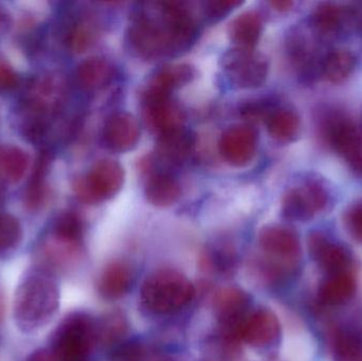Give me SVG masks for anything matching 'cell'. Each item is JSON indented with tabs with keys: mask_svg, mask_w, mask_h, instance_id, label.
<instances>
[{
	"mask_svg": "<svg viewBox=\"0 0 362 361\" xmlns=\"http://www.w3.org/2000/svg\"><path fill=\"white\" fill-rule=\"evenodd\" d=\"M155 8H140L127 31L134 55L144 61H159L187 52L197 40V19L185 2L163 1Z\"/></svg>",
	"mask_w": 362,
	"mask_h": 361,
	"instance_id": "1",
	"label": "cell"
},
{
	"mask_svg": "<svg viewBox=\"0 0 362 361\" xmlns=\"http://www.w3.org/2000/svg\"><path fill=\"white\" fill-rule=\"evenodd\" d=\"M59 307V290L49 269L40 267L21 278L13 302L17 328L25 334L38 332L50 324Z\"/></svg>",
	"mask_w": 362,
	"mask_h": 361,
	"instance_id": "2",
	"label": "cell"
},
{
	"mask_svg": "<svg viewBox=\"0 0 362 361\" xmlns=\"http://www.w3.org/2000/svg\"><path fill=\"white\" fill-rule=\"evenodd\" d=\"M262 256L255 264L257 277L270 285L288 281L301 262V243L295 230L283 225L261 229L257 237Z\"/></svg>",
	"mask_w": 362,
	"mask_h": 361,
	"instance_id": "3",
	"label": "cell"
},
{
	"mask_svg": "<svg viewBox=\"0 0 362 361\" xmlns=\"http://www.w3.org/2000/svg\"><path fill=\"white\" fill-rule=\"evenodd\" d=\"M195 295V288L180 271L161 268L153 271L142 283L140 302L154 315L165 316L185 309Z\"/></svg>",
	"mask_w": 362,
	"mask_h": 361,
	"instance_id": "4",
	"label": "cell"
},
{
	"mask_svg": "<svg viewBox=\"0 0 362 361\" xmlns=\"http://www.w3.org/2000/svg\"><path fill=\"white\" fill-rule=\"evenodd\" d=\"M51 343L57 361H90L97 345L95 320L83 312L70 314L57 326Z\"/></svg>",
	"mask_w": 362,
	"mask_h": 361,
	"instance_id": "5",
	"label": "cell"
},
{
	"mask_svg": "<svg viewBox=\"0 0 362 361\" xmlns=\"http://www.w3.org/2000/svg\"><path fill=\"white\" fill-rule=\"evenodd\" d=\"M333 199V192L327 182L312 176L285 193L281 212L283 218L291 222H308L317 213L327 210Z\"/></svg>",
	"mask_w": 362,
	"mask_h": 361,
	"instance_id": "6",
	"label": "cell"
},
{
	"mask_svg": "<svg viewBox=\"0 0 362 361\" xmlns=\"http://www.w3.org/2000/svg\"><path fill=\"white\" fill-rule=\"evenodd\" d=\"M323 140L357 173L362 172V141L358 129L344 112L329 110L321 117Z\"/></svg>",
	"mask_w": 362,
	"mask_h": 361,
	"instance_id": "7",
	"label": "cell"
},
{
	"mask_svg": "<svg viewBox=\"0 0 362 361\" xmlns=\"http://www.w3.org/2000/svg\"><path fill=\"white\" fill-rule=\"evenodd\" d=\"M219 64L230 84L238 89L259 88L269 72L268 59L255 49L233 47L221 55Z\"/></svg>",
	"mask_w": 362,
	"mask_h": 361,
	"instance_id": "8",
	"label": "cell"
},
{
	"mask_svg": "<svg viewBox=\"0 0 362 361\" xmlns=\"http://www.w3.org/2000/svg\"><path fill=\"white\" fill-rule=\"evenodd\" d=\"M124 180V169L118 161L102 159L93 165L86 175L76 180L74 192L83 203H99L116 196Z\"/></svg>",
	"mask_w": 362,
	"mask_h": 361,
	"instance_id": "9",
	"label": "cell"
},
{
	"mask_svg": "<svg viewBox=\"0 0 362 361\" xmlns=\"http://www.w3.org/2000/svg\"><path fill=\"white\" fill-rule=\"evenodd\" d=\"M251 297L242 288L228 286L215 295L213 309L221 326V338L232 343L240 341V326L250 314Z\"/></svg>",
	"mask_w": 362,
	"mask_h": 361,
	"instance_id": "10",
	"label": "cell"
},
{
	"mask_svg": "<svg viewBox=\"0 0 362 361\" xmlns=\"http://www.w3.org/2000/svg\"><path fill=\"white\" fill-rule=\"evenodd\" d=\"M257 144L259 135L255 127L249 124L232 125L219 138V154L231 167H247L257 154Z\"/></svg>",
	"mask_w": 362,
	"mask_h": 361,
	"instance_id": "11",
	"label": "cell"
},
{
	"mask_svg": "<svg viewBox=\"0 0 362 361\" xmlns=\"http://www.w3.org/2000/svg\"><path fill=\"white\" fill-rule=\"evenodd\" d=\"M144 122L157 135L183 126L185 112L172 95H141Z\"/></svg>",
	"mask_w": 362,
	"mask_h": 361,
	"instance_id": "12",
	"label": "cell"
},
{
	"mask_svg": "<svg viewBox=\"0 0 362 361\" xmlns=\"http://www.w3.org/2000/svg\"><path fill=\"white\" fill-rule=\"evenodd\" d=\"M308 248L310 258L325 273L350 271L353 258L350 250L322 231H312L308 235Z\"/></svg>",
	"mask_w": 362,
	"mask_h": 361,
	"instance_id": "13",
	"label": "cell"
},
{
	"mask_svg": "<svg viewBox=\"0 0 362 361\" xmlns=\"http://www.w3.org/2000/svg\"><path fill=\"white\" fill-rule=\"evenodd\" d=\"M141 129L137 118L127 112L110 114L104 124L103 142L114 153H127L139 143Z\"/></svg>",
	"mask_w": 362,
	"mask_h": 361,
	"instance_id": "14",
	"label": "cell"
},
{
	"mask_svg": "<svg viewBox=\"0 0 362 361\" xmlns=\"http://www.w3.org/2000/svg\"><path fill=\"white\" fill-rule=\"evenodd\" d=\"M281 324L274 312L259 309L250 312L240 326V341L257 349L270 347L279 341Z\"/></svg>",
	"mask_w": 362,
	"mask_h": 361,
	"instance_id": "15",
	"label": "cell"
},
{
	"mask_svg": "<svg viewBox=\"0 0 362 361\" xmlns=\"http://www.w3.org/2000/svg\"><path fill=\"white\" fill-rule=\"evenodd\" d=\"M286 51L291 65L302 78H310L321 68L315 40L301 29L291 30L286 38Z\"/></svg>",
	"mask_w": 362,
	"mask_h": 361,
	"instance_id": "16",
	"label": "cell"
},
{
	"mask_svg": "<svg viewBox=\"0 0 362 361\" xmlns=\"http://www.w3.org/2000/svg\"><path fill=\"white\" fill-rule=\"evenodd\" d=\"M195 142L194 134L185 126L171 129L158 136L157 156L169 165H182L193 153Z\"/></svg>",
	"mask_w": 362,
	"mask_h": 361,
	"instance_id": "17",
	"label": "cell"
},
{
	"mask_svg": "<svg viewBox=\"0 0 362 361\" xmlns=\"http://www.w3.org/2000/svg\"><path fill=\"white\" fill-rule=\"evenodd\" d=\"M134 273L129 264L116 260L106 264L97 281V290L108 301L123 298L133 285Z\"/></svg>",
	"mask_w": 362,
	"mask_h": 361,
	"instance_id": "18",
	"label": "cell"
},
{
	"mask_svg": "<svg viewBox=\"0 0 362 361\" xmlns=\"http://www.w3.org/2000/svg\"><path fill=\"white\" fill-rule=\"evenodd\" d=\"M197 70L189 64L165 66L150 78L142 93L155 95H172V93L193 82Z\"/></svg>",
	"mask_w": 362,
	"mask_h": 361,
	"instance_id": "19",
	"label": "cell"
},
{
	"mask_svg": "<svg viewBox=\"0 0 362 361\" xmlns=\"http://www.w3.org/2000/svg\"><path fill=\"white\" fill-rule=\"evenodd\" d=\"M238 264V251L233 244L226 239L209 244L200 254V268L210 275L221 277L233 275Z\"/></svg>",
	"mask_w": 362,
	"mask_h": 361,
	"instance_id": "20",
	"label": "cell"
},
{
	"mask_svg": "<svg viewBox=\"0 0 362 361\" xmlns=\"http://www.w3.org/2000/svg\"><path fill=\"white\" fill-rule=\"evenodd\" d=\"M356 288V279L352 271L327 273L319 285L317 298L325 307H340L352 300Z\"/></svg>",
	"mask_w": 362,
	"mask_h": 361,
	"instance_id": "21",
	"label": "cell"
},
{
	"mask_svg": "<svg viewBox=\"0 0 362 361\" xmlns=\"http://www.w3.org/2000/svg\"><path fill=\"white\" fill-rule=\"evenodd\" d=\"M116 68L104 57H89L76 68L78 86L88 93L103 90L114 82Z\"/></svg>",
	"mask_w": 362,
	"mask_h": 361,
	"instance_id": "22",
	"label": "cell"
},
{
	"mask_svg": "<svg viewBox=\"0 0 362 361\" xmlns=\"http://www.w3.org/2000/svg\"><path fill=\"white\" fill-rule=\"evenodd\" d=\"M144 195L151 205L158 208H167L177 203L181 196V186L172 174L157 172L150 176Z\"/></svg>",
	"mask_w": 362,
	"mask_h": 361,
	"instance_id": "23",
	"label": "cell"
},
{
	"mask_svg": "<svg viewBox=\"0 0 362 361\" xmlns=\"http://www.w3.org/2000/svg\"><path fill=\"white\" fill-rule=\"evenodd\" d=\"M263 17L257 11H246L230 23V40L240 48L255 49L263 33Z\"/></svg>",
	"mask_w": 362,
	"mask_h": 361,
	"instance_id": "24",
	"label": "cell"
},
{
	"mask_svg": "<svg viewBox=\"0 0 362 361\" xmlns=\"http://www.w3.org/2000/svg\"><path fill=\"white\" fill-rule=\"evenodd\" d=\"M268 133L280 143H291L297 139L301 121L295 110L276 106L265 120Z\"/></svg>",
	"mask_w": 362,
	"mask_h": 361,
	"instance_id": "25",
	"label": "cell"
},
{
	"mask_svg": "<svg viewBox=\"0 0 362 361\" xmlns=\"http://www.w3.org/2000/svg\"><path fill=\"white\" fill-rule=\"evenodd\" d=\"M355 66L356 57L352 51L344 48L333 49L322 57L320 72L329 83L340 84L348 80Z\"/></svg>",
	"mask_w": 362,
	"mask_h": 361,
	"instance_id": "26",
	"label": "cell"
},
{
	"mask_svg": "<svg viewBox=\"0 0 362 361\" xmlns=\"http://www.w3.org/2000/svg\"><path fill=\"white\" fill-rule=\"evenodd\" d=\"M334 361H362V332L353 326L339 328L333 336Z\"/></svg>",
	"mask_w": 362,
	"mask_h": 361,
	"instance_id": "27",
	"label": "cell"
},
{
	"mask_svg": "<svg viewBox=\"0 0 362 361\" xmlns=\"http://www.w3.org/2000/svg\"><path fill=\"white\" fill-rule=\"evenodd\" d=\"M346 16V8L325 2L315 8L310 17V25L320 35H334L344 29Z\"/></svg>",
	"mask_w": 362,
	"mask_h": 361,
	"instance_id": "28",
	"label": "cell"
},
{
	"mask_svg": "<svg viewBox=\"0 0 362 361\" xmlns=\"http://www.w3.org/2000/svg\"><path fill=\"white\" fill-rule=\"evenodd\" d=\"M129 331V321L120 311L110 312L95 321L97 343L110 347L123 343Z\"/></svg>",
	"mask_w": 362,
	"mask_h": 361,
	"instance_id": "29",
	"label": "cell"
},
{
	"mask_svg": "<svg viewBox=\"0 0 362 361\" xmlns=\"http://www.w3.org/2000/svg\"><path fill=\"white\" fill-rule=\"evenodd\" d=\"M84 226L78 214L64 212L57 216L53 226L55 241L70 247L78 248L83 239Z\"/></svg>",
	"mask_w": 362,
	"mask_h": 361,
	"instance_id": "30",
	"label": "cell"
},
{
	"mask_svg": "<svg viewBox=\"0 0 362 361\" xmlns=\"http://www.w3.org/2000/svg\"><path fill=\"white\" fill-rule=\"evenodd\" d=\"M28 165L29 157L23 150L13 146H0V172L8 182H19Z\"/></svg>",
	"mask_w": 362,
	"mask_h": 361,
	"instance_id": "31",
	"label": "cell"
},
{
	"mask_svg": "<svg viewBox=\"0 0 362 361\" xmlns=\"http://www.w3.org/2000/svg\"><path fill=\"white\" fill-rule=\"evenodd\" d=\"M98 36V27L93 20L80 19L69 28L66 42L70 50L83 53L90 48Z\"/></svg>",
	"mask_w": 362,
	"mask_h": 361,
	"instance_id": "32",
	"label": "cell"
},
{
	"mask_svg": "<svg viewBox=\"0 0 362 361\" xmlns=\"http://www.w3.org/2000/svg\"><path fill=\"white\" fill-rule=\"evenodd\" d=\"M49 161H50L49 155L44 154L40 157L36 165L31 184L28 188L27 205L32 209H35L42 203L45 195L44 177L48 169Z\"/></svg>",
	"mask_w": 362,
	"mask_h": 361,
	"instance_id": "33",
	"label": "cell"
},
{
	"mask_svg": "<svg viewBox=\"0 0 362 361\" xmlns=\"http://www.w3.org/2000/svg\"><path fill=\"white\" fill-rule=\"evenodd\" d=\"M21 239V226L17 218L0 212V252L16 247Z\"/></svg>",
	"mask_w": 362,
	"mask_h": 361,
	"instance_id": "34",
	"label": "cell"
},
{
	"mask_svg": "<svg viewBox=\"0 0 362 361\" xmlns=\"http://www.w3.org/2000/svg\"><path fill=\"white\" fill-rule=\"evenodd\" d=\"M342 222L349 235L362 244V199L354 201L344 210Z\"/></svg>",
	"mask_w": 362,
	"mask_h": 361,
	"instance_id": "35",
	"label": "cell"
},
{
	"mask_svg": "<svg viewBox=\"0 0 362 361\" xmlns=\"http://www.w3.org/2000/svg\"><path fill=\"white\" fill-rule=\"evenodd\" d=\"M240 0H208L204 2V15L206 21L214 23L225 18L232 11L242 6Z\"/></svg>",
	"mask_w": 362,
	"mask_h": 361,
	"instance_id": "36",
	"label": "cell"
},
{
	"mask_svg": "<svg viewBox=\"0 0 362 361\" xmlns=\"http://www.w3.org/2000/svg\"><path fill=\"white\" fill-rule=\"evenodd\" d=\"M274 107L276 104L269 100H255L243 104L240 114L248 121L266 120Z\"/></svg>",
	"mask_w": 362,
	"mask_h": 361,
	"instance_id": "37",
	"label": "cell"
},
{
	"mask_svg": "<svg viewBox=\"0 0 362 361\" xmlns=\"http://www.w3.org/2000/svg\"><path fill=\"white\" fill-rule=\"evenodd\" d=\"M146 349L138 341H127L117 345L112 353V361H144Z\"/></svg>",
	"mask_w": 362,
	"mask_h": 361,
	"instance_id": "38",
	"label": "cell"
},
{
	"mask_svg": "<svg viewBox=\"0 0 362 361\" xmlns=\"http://www.w3.org/2000/svg\"><path fill=\"white\" fill-rule=\"evenodd\" d=\"M18 83V78L14 70L0 61V91H8L14 88Z\"/></svg>",
	"mask_w": 362,
	"mask_h": 361,
	"instance_id": "39",
	"label": "cell"
},
{
	"mask_svg": "<svg viewBox=\"0 0 362 361\" xmlns=\"http://www.w3.org/2000/svg\"><path fill=\"white\" fill-rule=\"evenodd\" d=\"M25 361H57L50 349H40L34 351Z\"/></svg>",
	"mask_w": 362,
	"mask_h": 361,
	"instance_id": "40",
	"label": "cell"
},
{
	"mask_svg": "<svg viewBox=\"0 0 362 361\" xmlns=\"http://www.w3.org/2000/svg\"><path fill=\"white\" fill-rule=\"evenodd\" d=\"M270 4L274 10L279 11V12H286L293 8V2L289 1V0H276V1L270 2Z\"/></svg>",
	"mask_w": 362,
	"mask_h": 361,
	"instance_id": "41",
	"label": "cell"
},
{
	"mask_svg": "<svg viewBox=\"0 0 362 361\" xmlns=\"http://www.w3.org/2000/svg\"><path fill=\"white\" fill-rule=\"evenodd\" d=\"M150 361H175V360H171V358H168V357H158V358H156V360H152Z\"/></svg>",
	"mask_w": 362,
	"mask_h": 361,
	"instance_id": "42",
	"label": "cell"
}]
</instances>
